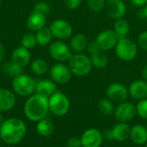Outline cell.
<instances>
[{"mask_svg": "<svg viewBox=\"0 0 147 147\" xmlns=\"http://www.w3.org/2000/svg\"><path fill=\"white\" fill-rule=\"evenodd\" d=\"M1 71L7 76L11 78H16L23 73L24 68L21 67L20 65H16V63L12 62L11 60L3 61L1 65Z\"/></svg>", "mask_w": 147, "mask_h": 147, "instance_id": "d4e9b609", "label": "cell"}, {"mask_svg": "<svg viewBox=\"0 0 147 147\" xmlns=\"http://www.w3.org/2000/svg\"><path fill=\"white\" fill-rule=\"evenodd\" d=\"M118 40L119 37L113 29H105L97 34L94 41L101 50L107 52L114 49Z\"/></svg>", "mask_w": 147, "mask_h": 147, "instance_id": "8fae6325", "label": "cell"}, {"mask_svg": "<svg viewBox=\"0 0 147 147\" xmlns=\"http://www.w3.org/2000/svg\"><path fill=\"white\" fill-rule=\"evenodd\" d=\"M36 132L38 133L39 135L42 137H45V138L50 137L54 133V125L50 120L44 118L37 122Z\"/></svg>", "mask_w": 147, "mask_h": 147, "instance_id": "cb8c5ba5", "label": "cell"}, {"mask_svg": "<svg viewBox=\"0 0 147 147\" xmlns=\"http://www.w3.org/2000/svg\"><path fill=\"white\" fill-rule=\"evenodd\" d=\"M106 95L109 99H110L115 103H121L127 101V97L129 96L128 88L121 83L115 82L110 84L107 90Z\"/></svg>", "mask_w": 147, "mask_h": 147, "instance_id": "4fadbf2b", "label": "cell"}, {"mask_svg": "<svg viewBox=\"0 0 147 147\" xmlns=\"http://www.w3.org/2000/svg\"><path fill=\"white\" fill-rule=\"evenodd\" d=\"M48 53L52 59H53L57 62L61 63L66 61L68 62V60L73 54L70 46H68L63 40H59L51 42L48 47Z\"/></svg>", "mask_w": 147, "mask_h": 147, "instance_id": "52a82bcc", "label": "cell"}, {"mask_svg": "<svg viewBox=\"0 0 147 147\" xmlns=\"http://www.w3.org/2000/svg\"><path fill=\"white\" fill-rule=\"evenodd\" d=\"M37 45L36 36L34 33H26L21 39V46L30 50Z\"/></svg>", "mask_w": 147, "mask_h": 147, "instance_id": "f546056e", "label": "cell"}, {"mask_svg": "<svg viewBox=\"0 0 147 147\" xmlns=\"http://www.w3.org/2000/svg\"><path fill=\"white\" fill-rule=\"evenodd\" d=\"M1 4H2V0H0V7H1Z\"/></svg>", "mask_w": 147, "mask_h": 147, "instance_id": "ee69618b", "label": "cell"}, {"mask_svg": "<svg viewBox=\"0 0 147 147\" xmlns=\"http://www.w3.org/2000/svg\"><path fill=\"white\" fill-rule=\"evenodd\" d=\"M33 10H35V11L40 12V13H42V14L47 15V14L50 12V10H51V6H50V4H49L47 2L40 1V2H38V3L34 6Z\"/></svg>", "mask_w": 147, "mask_h": 147, "instance_id": "d6a6232c", "label": "cell"}, {"mask_svg": "<svg viewBox=\"0 0 147 147\" xmlns=\"http://www.w3.org/2000/svg\"><path fill=\"white\" fill-rule=\"evenodd\" d=\"M83 147H101L103 142V135L95 127L85 130L80 137Z\"/></svg>", "mask_w": 147, "mask_h": 147, "instance_id": "5bb4252c", "label": "cell"}, {"mask_svg": "<svg viewBox=\"0 0 147 147\" xmlns=\"http://www.w3.org/2000/svg\"><path fill=\"white\" fill-rule=\"evenodd\" d=\"M83 0H64L65 7L71 10H75L80 7Z\"/></svg>", "mask_w": 147, "mask_h": 147, "instance_id": "e575fe53", "label": "cell"}, {"mask_svg": "<svg viewBox=\"0 0 147 147\" xmlns=\"http://www.w3.org/2000/svg\"><path fill=\"white\" fill-rule=\"evenodd\" d=\"M104 10L112 19L124 18L127 12V6L123 0H106Z\"/></svg>", "mask_w": 147, "mask_h": 147, "instance_id": "9a60e30c", "label": "cell"}, {"mask_svg": "<svg viewBox=\"0 0 147 147\" xmlns=\"http://www.w3.org/2000/svg\"><path fill=\"white\" fill-rule=\"evenodd\" d=\"M49 111L57 117L65 116L70 110V100L62 91L57 90L48 98Z\"/></svg>", "mask_w": 147, "mask_h": 147, "instance_id": "8992f818", "label": "cell"}, {"mask_svg": "<svg viewBox=\"0 0 147 147\" xmlns=\"http://www.w3.org/2000/svg\"><path fill=\"white\" fill-rule=\"evenodd\" d=\"M137 115L136 105L131 102L125 101L119 103L115 109L114 115L118 122H127L131 121Z\"/></svg>", "mask_w": 147, "mask_h": 147, "instance_id": "7c38bea8", "label": "cell"}, {"mask_svg": "<svg viewBox=\"0 0 147 147\" xmlns=\"http://www.w3.org/2000/svg\"><path fill=\"white\" fill-rule=\"evenodd\" d=\"M58 90L57 84L52 79H41L36 82L35 93L49 98Z\"/></svg>", "mask_w": 147, "mask_h": 147, "instance_id": "44dd1931", "label": "cell"}, {"mask_svg": "<svg viewBox=\"0 0 147 147\" xmlns=\"http://www.w3.org/2000/svg\"><path fill=\"white\" fill-rule=\"evenodd\" d=\"M113 30L117 34L119 39L127 37V34L130 30V24L128 21H127L124 18L117 19L115 21Z\"/></svg>", "mask_w": 147, "mask_h": 147, "instance_id": "4316f807", "label": "cell"}, {"mask_svg": "<svg viewBox=\"0 0 147 147\" xmlns=\"http://www.w3.org/2000/svg\"><path fill=\"white\" fill-rule=\"evenodd\" d=\"M136 43L140 49L147 52V30L141 32L139 34Z\"/></svg>", "mask_w": 147, "mask_h": 147, "instance_id": "836d02e7", "label": "cell"}, {"mask_svg": "<svg viewBox=\"0 0 147 147\" xmlns=\"http://www.w3.org/2000/svg\"><path fill=\"white\" fill-rule=\"evenodd\" d=\"M10 60L22 68H25L31 63V53L28 49L20 46L12 52Z\"/></svg>", "mask_w": 147, "mask_h": 147, "instance_id": "e0dca14e", "label": "cell"}, {"mask_svg": "<svg viewBox=\"0 0 147 147\" xmlns=\"http://www.w3.org/2000/svg\"><path fill=\"white\" fill-rule=\"evenodd\" d=\"M103 135V139L107 140H113V134H112V130L111 129H107L104 131V133L102 134Z\"/></svg>", "mask_w": 147, "mask_h": 147, "instance_id": "f35d334b", "label": "cell"}, {"mask_svg": "<svg viewBox=\"0 0 147 147\" xmlns=\"http://www.w3.org/2000/svg\"><path fill=\"white\" fill-rule=\"evenodd\" d=\"M23 112L28 121L38 122L46 118L49 112L48 98L36 93L33 94L25 102Z\"/></svg>", "mask_w": 147, "mask_h": 147, "instance_id": "7a4b0ae2", "label": "cell"}, {"mask_svg": "<svg viewBox=\"0 0 147 147\" xmlns=\"http://www.w3.org/2000/svg\"><path fill=\"white\" fill-rule=\"evenodd\" d=\"M86 3L91 11L98 13L104 9L106 0H86Z\"/></svg>", "mask_w": 147, "mask_h": 147, "instance_id": "4dcf8cb0", "label": "cell"}, {"mask_svg": "<svg viewBox=\"0 0 147 147\" xmlns=\"http://www.w3.org/2000/svg\"><path fill=\"white\" fill-rule=\"evenodd\" d=\"M130 140L137 146H144L147 142V129L141 124H136L131 127Z\"/></svg>", "mask_w": 147, "mask_h": 147, "instance_id": "7402d4cb", "label": "cell"}, {"mask_svg": "<svg viewBox=\"0 0 147 147\" xmlns=\"http://www.w3.org/2000/svg\"><path fill=\"white\" fill-rule=\"evenodd\" d=\"M144 147H147V142L145 144V145H144Z\"/></svg>", "mask_w": 147, "mask_h": 147, "instance_id": "7bdbcfd3", "label": "cell"}, {"mask_svg": "<svg viewBox=\"0 0 147 147\" xmlns=\"http://www.w3.org/2000/svg\"><path fill=\"white\" fill-rule=\"evenodd\" d=\"M129 96L136 100L141 101L147 98V81L142 79H136L133 81L128 87Z\"/></svg>", "mask_w": 147, "mask_h": 147, "instance_id": "2e32d148", "label": "cell"}, {"mask_svg": "<svg viewBox=\"0 0 147 147\" xmlns=\"http://www.w3.org/2000/svg\"><path fill=\"white\" fill-rule=\"evenodd\" d=\"M66 146L67 147H83L82 146V142L81 139L78 137H71L68 139L66 142Z\"/></svg>", "mask_w": 147, "mask_h": 147, "instance_id": "d590c367", "label": "cell"}, {"mask_svg": "<svg viewBox=\"0 0 147 147\" xmlns=\"http://www.w3.org/2000/svg\"><path fill=\"white\" fill-rule=\"evenodd\" d=\"M86 51L91 60L93 67L102 70L108 66L109 59L106 54V52L101 50L95 41L89 42Z\"/></svg>", "mask_w": 147, "mask_h": 147, "instance_id": "ba28073f", "label": "cell"}, {"mask_svg": "<svg viewBox=\"0 0 147 147\" xmlns=\"http://www.w3.org/2000/svg\"><path fill=\"white\" fill-rule=\"evenodd\" d=\"M46 24L47 15L35 10H33L27 19V26L33 32H37L40 30L41 28L46 27Z\"/></svg>", "mask_w": 147, "mask_h": 147, "instance_id": "d6986e66", "label": "cell"}, {"mask_svg": "<svg viewBox=\"0 0 147 147\" xmlns=\"http://www.w3.org/2000/svg\"><path fill=\"white\" fill-rule=\"evenodd\" d=\"M52 34L59 40L69 39L72 36L73 28L71 24L65 19H56L49 26Z\"/></svg>", "mask_w": 147, "mask_h": 147, "instance_id": "9c48e42d", "label": "cell"}, {"mask_svg": "<svg viewBox=\"0 0 147 147\" xmlns=\"http://www.w3.org/2000/svg\"><path fill=\"white\" fill-rule=\"evenodd\" d=\"M132 4H134L136 7H140L142 8L147 3V0H129Z\"/></svg>", "mask_w": 147, "mask_h": 147, "instance_id": "74e56055", "label": "cell"}, {"mask_svg": "<svg viewBox=\"0 0 147 147\" xmlns=\"http://www.w3.org/2000/svg\"><path fill=\"white\" fill-rule=\"evenodd\" d=\"M137 115L144 121H147V98L139 101L136 105Z\"/></svg>", "mask_w": 147, "mask_h": 147, "instance_id": "1f68e13d", "label": "cell"}, {"mask_svg": "<svg viewBox=\"0 0 147 147\" xmlns=\"http://www.w3.org/2000/svg\"><path fill=\"white\" fill-rule=\"evenodd\" d=\"M89 40L84 34L78 33L71 36L70 41V47L71 51L75 53H81L86 51Z\"/></svg>", "mask_w": 147, "mask_h": 147, "instance_id": "603a6c76", "label": "cell"}, {"mask_svg": "<svg viewBox=\"0 0 147 147\" xmlns=\"http://www.w3.org/2000/svg\"><path fill=\"white\" fill-rule=\"evenodd\" d=\"M3 115H2V112H0V124H1L2 122H3Z\"/></svg>", "mask_w": 147, "mask_h": 147, "instance_id": "b9f144b4", "label": "cell"}, {"mask_svg": "<svg viewBox=\"0 0 147 147\" xmlns=\"http://www.w3.org/2000/svg\"><path fill=\"white\" fill-rule=\"evenodd\" d=\"M141 76H142V78L144 80L147 81V63L144 65V67L142 68V71H141Z\"/></svg>", "mask_w": 147, "mask_h": 147, "instance_id": "ab89813d", "label": "cell"}, {"mask_svg": "<svg viewBox=\"0 0 147 147\" xmlns=\"http://www.w3.org/2000/svg\"><path fill=\"white\" fill-rule=\"evenodd\" d=\"M31 71L36 76H43L49 71V65L43 59H36L30 63Z\"/></svg>", "mask_w": 147, "mask_h": 147, "instance_id": "484cf974", "label": "cell"}, {"mask_svg": "<svg viewBox=\"0 0 147 147\" xmlns=\"http://www.w3.org/2000/svg\"><path fill=\"white\" fill-rule=\"evenodd\" d=\"M49 75L51 79L57 84H65L71 80L72 73L68 65L58 62L49 69Z\"/></svg>", "mask_w": 147, "mask_h": 147, "instance_id": "30bf717a", "label": "cell"}, {"mask_svg": "<svg viewBox=\"0 0 147 147\" xmlns=\"http://www.w3.org/2000/svg\"><path fill=\"white\" fill-rule=\"evenodd\" d=\"M140 14H141V16H142L143 18H145V19H146L147 20V3L145 6L142 7L141 11H140Z\"/></svg>", "mask_w": 147, "mask_h": 147, "instance_id": "60d3db41", "label": "cell"}, {"mask_svg": "<svg viewBox=\"0 0 147 147\" xmlns=\"http://www.w3.org/2000/svg\"><path fill=\"white\" fill-rule=\"evenodd\" d=\"M111 130L113 140L116 142L123 143L130 139L131 127L127 122H118L111 128Z\"/></svg>", "mask_w": 147, "mask_h": 147, "instance_id": "ffe728a7", "label": "cell"}, {"mask_svg": "<svg viewBox=\"0 0 147 147\" xmlns=\"http://www.w3.org/2000/svg\"><path fill=\"white\" fill-rule=\"evenodd\" d=\"M27 134L25 122L17 117H11L3 121L0 124V138L7 145L20 143Z\"/></svg>", "mask_w": 147, "mask_h": 147, "instance_id": "6da1fadb", "label": "cell"}, {"mask_svg": "<svg viewBox=\"0 0 147 147\" xmlns=\"http://www.w3.org/2000/svg\"><path fill=\"white\" fill-rule=\"evenodd\" d=\"M35 85L34 78L24 73L14 78L11 83L14 93L22 97L32 96L35 92Z\"/></svg>", "mask_w": 147, "mask_h": 147, "instance_id": "5b68a950", "label": "cell"}, {"mask_svg": "<svg viewBox=\"0 0 147 147\" xmlns=\"http://www.w3.org/2000/svg\"><path fill=\"white\" fill-rule=\"evenodd\" d=\"M97 108H98V110L100 111V113L106 116H110V115H114L115 109V102H113L108 97L102 98L98 102Z\"/></svg>", "mask_w": 147, "mask_h": 147, "instance_id": "f1b7e54d", "label": "cell"}, {"mask_svg": "<svg viewBox=\"0 0 147 147\" xmlns=\"http://www.w3.org/2000/svg\"><path fill=\"white\" fill-rule=\"evenodd\" d=\"M114 49L115 56L124 62H130L134 60L137 57L139 52L137 43L128 37L119 39Z\"/></svg>", "mask_w": 147, "mask_h": 147, "instance_id": "277c9868", "label": "cell"}, {"mask_svg": "<svg viewBox=\"0 0 147 147\" xmlns=\"http://www.w3.org/2000/svg\"><path fill=\"white\" fill-rule=\"evenodd\" d=\"M68 66L72 75L80 78L88 76L93 69L89 55L84 53L72 54L71 59L68 60Z\"/></svg>", "mask_w": 147, "mask_h": 147, "instance_id": "3957f363", "label": "cell"}, {"mask_svg": "<svg viewBox=\"0 0 147 147\" xmlns=\"http://www.w3.org/2000/svg\"><path fill=\"white\" fill-rule=\"evenodd\" d=\"M16 102V97L13 91L0 88V112H8L11 110Z\"/></svg>", "mask_w": 147, "mask_h": 147, "instance_id": "ac0fdd59", "label": "cell"}, {"mask_svg": "<svg viewBox=\"0 0 147 147\" xmlns=\"http://www.w3.org/2000/svg\"><path fill=\"white\" fill-rule=\"evenodd\" d=\"M35 36H36V40H37V45L41 46V47H46L49 46L53 40V34L49 28H43L40 30L35 32Z\"/></svg>", "mask_w": 147, "mask_h": 147, "instance_id": "83f0119b", "label": "cell"}, {"mask_svg": "<svg viewBox=\"0 0 147 147\" xmlns=\"http://www.w3.org/2000/svg\"><path fill=\"white\" fill-rule=\"evenodd\" d=\"M6 53H7V51H6L5 47L0 43V64L4 61L5 57H6Z\"/></svg>", "mask_w": 147, "mask_h": 147, "instance_id": "8d00e7d4", "label": "cell"}]
</instances>
